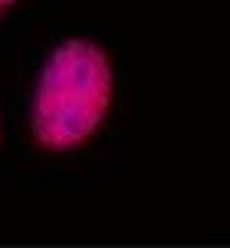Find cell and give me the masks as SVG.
I'll return each mask as SVG.
<instances>
[{"label":"cell","instance_id":"cell-1","mask_svg":"<svg viewBox=\"0 0 230 248\" xmlns=\"http://www.w3.org/2000/svg\"><path fill=\"white\" fill-rule=\"evenodd\" d=\"M111 101V68L99 46L71 40L46 62L34 95V135L46 147H74L89 138Z\"/></svg>","mask_w":230,"mask_h":248},{"label":"cell","instance_id":"cell-2","mask_svg":"<svg viewBox=\"0 0 230 248\" xmlns=\"http://www.w3.org/2000/svg\"><path fill=\"white\" fill-rule=\"evenodd\" d=\"M9 3H13V0H0V13H3V9H6Z\"/></svg>","mask_w":230,"mask_h":248}]
</instances>
